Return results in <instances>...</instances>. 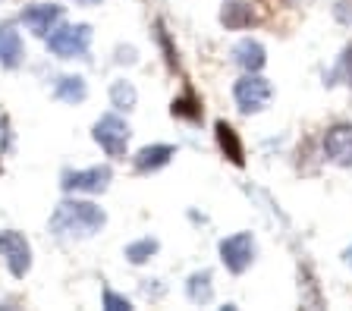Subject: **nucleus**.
I'll use <instances>...</instances> for the list:
<instances>
[{
  "label": "nucleus",
  "instance_id": "1",
  "mask_svg": "<svg viewBox=\"0 0 352 311\" xmlns=\"http://www.w3.org/2000/svg\"><path fill=\"white\" fill-rule=\"evenodd\" d=\"M104 223H107V214H104L98 205L91 201H60L57 211L51 214V233L57 239H91L95 233L104 230Z\"/></svg>",
  "mask_w": 352,
  "mask_h": 311
},
{
  "label": "nucleus",
  "instance_id": "2",
  "mask_svg": "<svg viewBox=\"0 0 352 311\" xmlns=\"http://www.w3.org/2000/svg\"><path fill=\"white\" fill-rule=\"evenodd\" d=\"M91 47V29L88 25H57L47 35V51L57 54L60 60L85 57Z\"/></svg>",
  "mask_w": 352,
  "mask_h": 311
},
{
  "label": "nucleus",
  "instance_id": "3",
  "mask_svg": "<svg viewBox=\"0 0 352 311\" xmlns=\"http://www.w3.org/2000/svg\"><path fill=\"white\" fill-rule=\"evenodd\" d=\"M233 97H236V104H239L242 113H258V111H264V107L271 104L274 85L267 79H261L258 73H245L239 82H236Z\"/></svg>",
  "mask_w": 352,
  "mask_h": 311
},
{
  "label": "nucleus",
  "instance_id": "4",
  "mask_svg": "<svg viewBox=\"0 0 352 311\" xmlns=\"http://www.w3.org/2000/svg\"><path fill=\"white\" fill-rule=\"evenodd\" d=\"M95 141L107 151L110 157H123L126 154V145H129V126L126 119L117 117V113H104L101 119L95 123Z\"/></svg>",
  "mask_w": 352,
  "mask_h": 311
},
{
  "label": "nucleus",
  "instance_id": "5",
  "mask_svg": "<svg viewBox=\"0 0 352 311\" xmlns=\"http://www.w3.org/2000/svg\"><path fill=\"white\" fill-rule=\"evenodd\" d=\"M0 258L7 261L10 274L13 277H25L32 270V245L29 239L16 230H3L0 233Z\"/></svg>",
  "mask_w": 352,
  "mask_h": 311
},
{
  "label": "nucleus",
  "instance_id": "6",
  "mask_svg": "<svg viewBox=\"0 0 352 311\" xmlns=\"http://www.w3.org/2000/svg\"><path fill=\"white\" fill-rule=\"evenodd\" d=\"M220 261L227 264V270L242 274L255 261V236L252 233H236V236L223 239L220 242Z\"/></svg>",
  "mask_w": 352,
  "mask_h": 311
},
{
  "label": "nucleus",
  "instance_id": "7",
  "mask_svg": "<svg viewBox=\"0 0 352 311\" xmlns=\"http://www.w3.org/2000/svg\"><path fill=\"white\" fill-rule=\"evenodd\" d=\"M110 179H113V173H110V167L104 163V167H88V170H66L63 173V192H104L110 185Z\"/></svg>",
  "mask_w": 352,
  "mask_h": 311
},
{
  "label": "nucleus",
  "instance_id": "8",
  "mask_svg": "<svg viewBox=\"0 0 352 311\" xmlns=\"http://www.w3.org/2000/svg\"><path fill=\"white\" fill-rule=\"evenodd\" d=\"M324 157L337 167H352V123H337L324 133Z\"/></svg>",
  "mask_w": 352,
  "mask_h": 311
},
{
  "label": "nucleus",
  "instance_id": "9",
  "mask_svg": "<svg viewBox=\"0 0 352 311\" xmlns=\"http://www.w3.org/2000/svg\"><path fill=\"white\" fill-rule=\"evenodd\" d=\"M60 19H63V7H57V3H35V7L22 10V23H25V29L35 32L38 38L51 35V32L60 25Z\"/></svg>",
  "mask_w": 352,
  "mask_h": 311
},
{
  "label": "nucleus",
  "instance_id": "10",
  "mask_svg": "<svg viewBox=\"0 0 352 311\" xmlns=\"http://www.w3.org/2000/svg\"><path fill=\"white\" fill-rule=\"evenodd\" d=\"M25 60V47H22V35L13 25H0V67L16 69Z\"/></svg>",
  "mask_w": 352,
  "mask_h": 311
},
{
  "label": "nucleus",
  "instance_id": "11",
  "mask_svg": "<svg viewBox=\"0 0 352 311\" xmlns=\"http://www.w3.org/2000/svg\"><path fill=\"white\" fill-rule=\"evenodd\" d=\"M176 154L173 145H148V148H142L139 154H135V170L139 173H154L161 170V167H167L170 157Z\"/></svg>",
  "mask_w": 352,
  "mask_h": 311
},
{
  "label": "nucleus",
  "instance_id": "12",
  "mask_svg": "<svg viewBox=\"0 0 352 311\" xmlns=\"http://www.w3.org/2000/svg\"><path fill=\"white\" fill-rule=\"evenodd\" d=\"M233 60L239 63L245 73H258V69L267 63V57H264V47L258 45V41H252V38H245V41H239V45L233 47Z\"/></svg>",
  "mask_w": 352,
  "mask_h": 311
},
{
  "label": "nucleus",
  "instance_id": "13",
  "mask_svg": "<svg viewBox=\"0 0 352 311\" xmlns=\"http://www.w3.org/2000/svg\"><path fill=\"white\" fill-rule=\"evenodd\" d=\"M88 95V85L82 76H63V79H57V85H54V97L63 104H82Z\"/></svg>",
  "mask_w": 352,
  "mask_h": 311
},
{
  "label": "nucleus",
  "instance_id": "14",
  "mask_svg": "<svg viewBox=\"0 0 352 311\" xmlns=\"http://www.w3.org/2000/svg\"><path fill=\"white\" fill-rule=\"evenodd\" d=\"M186 292L195 305H208L214 299V286H211V270H198V274L189 277L186 283Z\"/></svg>",
  "mask_w": 352,
  "mask_h": 311
},
{
  "label": "nucleus",
  "instance_id": "15",
  "mask_svg": "<svg viewBox=\"0 0 352 311\" xmlns=\"http://www.w3.org/2000/svg\"><path fill=\"white\" fill-rule=\"evenodd\" d=\"M217 141H220V151L230 157L233 163H242L245 157H242V141L239 135H236L233 126H227V123H217Z\"/></svg>",
  "mask_w": 352,
  "mask_h": 311
},
{
  "label": "nucleus",
  "instance_id": "16",
  "mask_svg": "<svg viewBox=\"0 0 352 311\" xmlns=\"http://www.w3.org/2000/svg\"><path fill=\"white\" fill-rule=\"evenodd\" d=\"M110 101H113L117 111H132L135 101H139V95H135V89H132V82L117 79L113 85H110Z\"/></svg>",
  "mask_w": 352,
  "mask_h": 311
},
{
  "label": "nucleus",
  "instance_id": "17",
  "mask_svg": "<svg viewBox=\"0 0 352 311\" xmlns=\"http://www.w3.org/2000/svg\"><path fill=\"white\" fill-rule=\"evenodd\" d=\"M227 29H245L252 23V7L249 3H227V10L220 13Z\"/></svg>",
  "mask_w": 352,
  "mask_h": 311
},
{
  "label": "nucleus",
  "instance_id": "18",
  "mask_svg": "<svg viewBox=\"0 0 352 311\" xmlns=\"http://www.w3.org/2000/svg\"><path fill=\"white\" fill-rule=\"evenodd\" d=\"M157 252V239H151V236H145V239H139V242H129L126 245V258L132 261V264H145L151 255Z\"/></svg>",
  "mask_w": 352,
  "mask_h": 311
},
{
  "label": "nucleus",
  "instance_id": "19",
  "mask_svg": "<svg viewBox=\"0 0 352 311\" xmlns=\"http://www.w3.org/2000/svg\"><path fill=\"white\" fill-rule=\"evenodd\" d=\"M173 117H186V119H201V107H198V101L192 95H186V97H176L173 101Z\"/></svg>",
  "mask_w": 352,
  "mask_h": 311
},
{
  "label": "nucleus",
  "instance_id": "20",
  "mask_svg": "<svg viewBox=\"0 0 352 311\" xmlns=\"http://www.w3.org/2000/svg\"><path fill=\"white\" fill-rule=\"evenodd\" d=\"M104 308H110V311H129L132 302L126 296H117L113 289H104Z\"/></svg>",
  "mask_w": 352,
  "mask_h": 311
},
{
  "label": "nucleus",
  "instance_id": "21",
  "mask_svg": "<svg viewBox=\"0 0 352 311\" xmlns=\"http://www.w3.org/2000/svg\"><path fill=\"white\" fill-rule=\"evenodd\" d=\"M337 76H343L346 85L352 89V45H346L343 57H340V63H337Z\"/></svg>",
  "mask_w": 352,
  "mask_h": 311
},
{
  "label": "nucleus",
  "instance_id": "22",
  "mask_svg": "<svg viewBox=\"0 0 352 311\" xmlns=\"http://www.w3.org/2000/svg\"><path fill=\"white\" fill-rule=\"evenodd\" d=\"M333 16H337L343 25H352V0H337V7H333Z\"/></svg>",
  "mask_w": 352,
  "mask_h": 311
},
{
  "label": "nucleus",
  "instance_id": "23",
  "mask_svg": "<svg viewBox=\"0 0 352 311\" xmlns=\"http://www.w3.org/2000/svg\"><path fill=\"white\" fill-rule=\"evenodd\" d=\"M343 258H346V264L352 267V249H346V255H343Z\"/></svg>",
  "mask_w": 352,
  "mask_h": 311
},
{
  "label": "nucleus",
  "instance_id": "24",
  "mask_svg": "<svg viewBox=\"0 0 352 311\" xmlns=\"http://www.w3.org/2000/svg\"><path fill=\"white\" fill-rule=\"evenodd\" d=\"M79 3H101V0H79Z\"/></svg>",
  "mask_w": 352,
  "mask_h": 311
}]
</instances>
